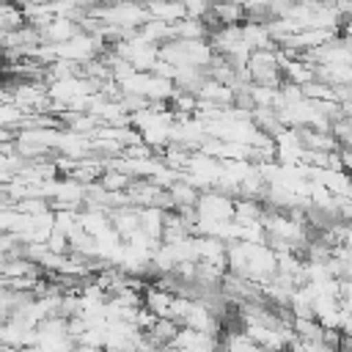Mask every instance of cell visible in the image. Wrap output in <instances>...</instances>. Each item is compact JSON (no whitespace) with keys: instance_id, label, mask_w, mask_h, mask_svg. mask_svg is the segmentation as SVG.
Here are the masks:
<instances>
[{"instance_id":"obj_1","label":"cell","mask_w":352,"mask_h":352,"mask_svg":"<svg viewBox=\"0 0 352 352\" xmlns=\"http://www.w3.org/2000/svg\"><path fill=\"white\" fill-rule=\"evenodd\" d=\"M223 3H239L242 6V0H223Z\"/></svg>"}]
</instances>
